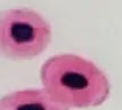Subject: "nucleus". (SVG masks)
I'll return each instance as SVG.
<instances>
[{"label": "nucleus", "instance_id": "nucleus-1", "mask_svg": "<svg viewBox=\"0 0 122 110\" xmlns=\"http://www.w3.org/2000/svg\"><path fill=\"white\" fill-rule=\"evenodd\" d=\"M42 88L67 109L102 105L110 96L111 84L105 72L80 55L63 53L49 58L40 69Z\"/></svg>", "mask_w": 122, "mask_h": 110}, {"label": "nucleus", "instance_id": "nucleus-2", "mask_svg": "<svg viewBox=\"0 0 122 110\" xmlns=\"http://www.w3.org/2000/svg\"><path fill=\"white\" fill-rule=\"evenodd\" d=\"M51 25L39 12L9 8L0 12V56L30 60L43 53L51 41Z\"/></svg>", "mask_w": 122, "mask_h": 110}, {"label": "nucleus", "instance_id": "nucleus-3", "mask_svg": "<svg viewBox=\"0 0 122 110\" xmlns=\"http://www.w3.org/2000/svg\"><path fill=\"white\" fill-rule=\"evenodd\" d=\"M0 110H70L43 88L17 89L0 98Z\"/></svg>", "mask_w": 122, "mask_h": 110}]
</instances>
